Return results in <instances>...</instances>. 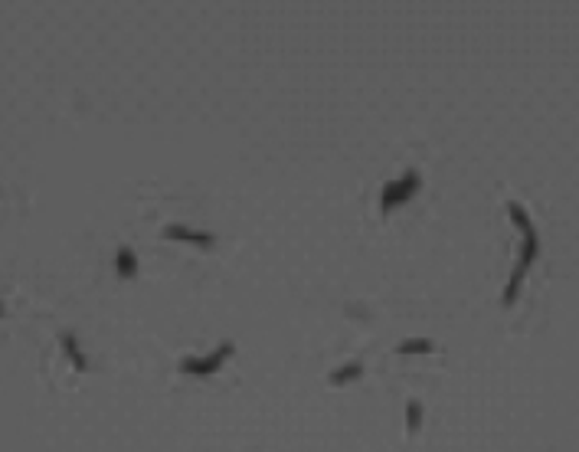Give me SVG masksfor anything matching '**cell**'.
<instances>
[{
    "instance_id": "6da1fadb",
    "label": "cell",
    "mask_w": 579,
    "mask_h": 452,
    "mask_svg": "<svg viewBox=\"0 0 579 452\" xmlns=\"http://www.w3.org/2000/svg\"><path fill=\"white\" fill-rule=\"evenodd\" d=\"M422 187V174L419 171H406L403 177H396V180H386L380 190V214L390 216L396 207H403L409 203Z\"/></svg>"
},
{
    "instance_id": "ba28073f",
    "label": "cell",
    "mask_w": 579,
    "mask_h": 452,
    "mask_svg": "<svg viewBox=\"0 0 579 452\" xmlns=\"http://www.w3.org/2000/svg\"><path fill=\"white\" fill-rule=\"evenodd\" d=\"M396 351H399V357H416V354H432L435 344H432L429 338H409V341H403Z\"/></svg>"
},
{
    "instance_id": "3957f363",
    "label": "cell",
    "mask_w": 579,
    "mask_h": 452,
    "mask_svg": "<svg viewBox=\"0 0 579 452\" xmlns=\"http://www.w3.org/2000/svg\"><path fill=\"white\" fill-rule=\"evenodd\" d=\"M164 239H167V243H190V246H197V249H213V246H216V236H213V233L193 229V226H184V223L164 226Z\"/></svg>"
},
{
    "instance_id": "52a82bcc",
    "label": "cell",
    "mask_w": 579,
    "mask_h": 452,
    "mask_svg": "<svg viewBox=\"0 0 579 452\" xmlns=\"http://www.w3.org/2000/svg\"><path fill=\"white\" fill-rule=\"evenodd\" d=\"M363 377V364L360 361H354V364H344V367H337V370H331V380L334 387H344V384H354V380H360Z\"/></svg>"
},
{
    "instance_id": "30bf717a",
    "label": "cell",
    "mask_w": 579,
    "mask_h": 452,
    "mask_svg": "<svg viewBox=\"0 0 579 452\" xmlns=\"http://www.w3.org/2000/svg\"><path fill=\"white\" fill-rule=\"evenodd\" d=\"M507 216H511V223L518 226L520 233H533V220H530V214L520 207L518 200H511L507 203Z\"/></svg>"
},
{
    "instance_id": "8fae6325",
    "label": "cell",
    "mask_w": 579,
    "mask_h": 452,
    "mask_svg": "<svg viewBox=\"0 0 579 452\" xmlns=\"http://www.w3.org/2000/svg\"><path fill=\"white\" fill-rule=\"evenodd\" d=\"M419 426H422V403L409 400L406 403V433L412 436V433H419Z\"/></svg>"
},
{
    "instance_id": "8992f818",
    "label": "cell",
    "mask_w": 579,
    "mask_h": 452,
    "mask_svg": "<svg viewBox=\"0 0 579 452\" xmlns=\"http://www.w3.org/2000/svg\"><path fill=\"white\" fill-rule=\"evenodd\" d=\"M115 272H118V279L137 276V256L131 246H118V252H115Z\"/></svg>"
},
{
    "instance_id": "7a4b0ae2",
    "label": "cell",
    "mask_w": 579,
    "mask_h": 452,
    "mask_svg": "<svg viewBox=\"0 0 579 452\" xmlns=\"http://www.w3.org/2000/svg\"><path fill=\"white\" fill-rule=\"evenodd\" d=\"M233 354H236V344H233V341H222V344L213 354H207V357H184V361H180L177 367H180V374L210 377V374H216V370H220V367L226 364Z\"/></svg>"
},
{
    "instance_id": "277c9868",
    "label": "cell",
    "mask_w": 579,
    "mask_h": 452,
    "mask_svg": "<svg viewBox=\"0 0 579 452\" xmlns=\"http://www.w3.org/2000/svg\"><path fill=\"white\" fill-rule=\"evenodd\" d=\"M59 344H62V354L69 357V364H73L79 374H86V370H88V357L82 354V348H79V341H75L73 331H66V335L59 338Z\"/></svg>"
},
{
    "instance_id": "7c38bea8",
    "label": "cell",
    "mask_w": 579,
    "mask_h": 452,
    "mask_svg": "<svg viewBox=\"0 0 579 452\" xmlns=\"http://www.w3.org/2000/svg\"><path fill=\"white\" fill-rule=\"evenodd\" d=\"M0 318H3V301H0Z\"/></svg>"
},
{
    "instance_id": "5b68a950",
    "label": "cell",
    "mask_w": 579,
    "mask_h": 452,
    "mask_svg": "<svg viewBox=\"0 0 579 452\" xmlns=\"http://www.w3.org/2000/svg\"><path fill=\"white\" fill-rule=\"evenodd\" d=\"M524 276H527V265L518 263V265H514V272H511V279H507L504 295H501V305H504V308H511V305H514V301L520 299V289H524Z\"/></svg>"
},
{
    "instance_id": "9c48e42d",
    "label": "cell",
    "mask_w": 579,
    "mask_h": 452,
    "mask_svg": "<svg viewBox=\"0 0 579 452\" xmlns=\"http://www.w3.org/2000/svg\"><path fill=\"white\" fill-rule=\"evenodd\" d=\"M537 256H540V236H537V229L533 233H524V246H520V263L527 265H533L537 263Z\"/></svg>"
}]
</instances>
